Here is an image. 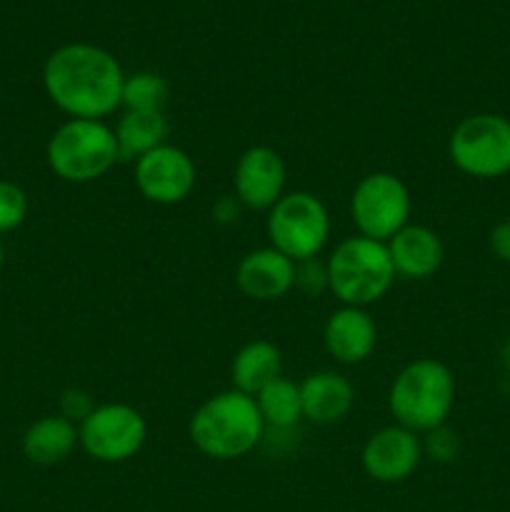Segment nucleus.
<instances>
[{"mask_svg":"<svg viewBox=\"0 0 510 512\" xmlns=\"http://www.w3.org/2000/svg\"><path fill=\"white\" fill-rule=\"evenodd\" d=\"M123 85V65L93 43L60 45L43 65L45 93L70 118L105 120L123 108Z\"/></svg>","mask_w":510,"mask_h":512,"instance_id":"nucleus-1","label":"nucleus"},{"mask_svg":"<svg viewBox=\"0 0 510 512\" xmlns=\"http://www.w3.org/2000/svg\"><path fill=\"white\" fill-rule=\"evenodd\" d=\"M188 433L195 448L208 458L238 460L263 443L265 423L255 398L230 388L195 410Z\"/></svg>","mask_w":510,"mask_h":512,"instance_id":"nucleus-2","label":"nucleus"},{"mask_svg":"<svg viewBox=\"0 0 510 512\" xmlns=\"http://www.w3.org/2000/svg\"><path fill=\"white\" fill-rule=\"evenodd\" d=\"M455 405V375L435 358H418L395 375L388 393V408L395 425L430 433L448 423Z\"/></svg>","mask_w":510,"mask_h":512,"instance_id":"nucleus-3","label":"nucleus"},{"mask_svg":"<svg viewBox=\"0 0 510 512\" xmlns=\"http://www.w3.org/2000/svg\"><path fill=\"white\" fill-rule=\"evenodd\" d=\"M325 265H328V290L340 300V305H353V308H368L378 303L395 280L388 245L363 235L340 240Z\"/></svg>","mask_w":510,"mask_h":512,"instance_id":"nucleus-4","label":"nucleus"},{"mask_svg":"<svg viewBox=\"0 0 510 512\" xmlns=\"http://www.w3.org/2000/svg\"><path fill=\"white\" fill-rule=\"evenodd\" d=\"M50 170L65 183H93L120 160L115 130L105 120L70 118L50 135L45 148Z\"/></svg>","mask_w":510,"mask_h":512,"instance_id":"nucleus-5","label":"nucleus"},{"mask_svg":"<svg viewBox=\"0 0 510 512\" xmlns=\"http://www.w3.org/2000/svg\"><path fill=\"white\" fill-rule=\"evenodd\" d=\"M270 248L288 255L293 263L313 260L330 238V215L323 200L305 190L285 193L265 220Z\"/></svg>","mask_w":510,"mask_h":512,"instance_id":"nucleus-6","label":"nucleus"},{"mask_svg":"<svg viewBox=\"0 0 510 512\" xmlns=\"http://www.w3.org/2000/svg\"><path fill=\"white\" fill-rule=\"evenodd\" d=\"M448 155L460 173L495 180L510 173V120L478 113L460 120L448 140Z\"/></svg>","mask_w":510,"mask_h":512,"instance_id":"nucleus-7","label":"nucleus"},{"mask_svg":"<svg viewBox=\"0 0 510 512\" xmlns=\"http://www.w3.org/2000/svg\"><path fill=\"white\" fill-rule=\"evenodd\" d=\"M413 198L403 180L388 170H375L355 185L350 195V218L358 235L388 243L410 223Z\"/></svg>","mask_w":510,"mask_h":512,"instance_id":"nucleus-8","label":"nucleus"},{"mask_svg":"<svg viewBox=\"0 0 510 512\" xmlns=\"http://www.w3.org/2000/svg\"><path fill=\"white\" fill-rule=\"evenodd\" d=\"M78 435L80 448L98 463H128L148 440V420L128 403H103L78 425Z\"/></svg>","mask_w":510,"mask_h":512,"instance_id":"nucleus-9","label":"nucleus"},{"mask_svg":"<svg viewBox=\"0 0 510 512\" xmlns=\"http://www.w3.org/2000/svg\"><path fill=\"white\" fill-rule=\"evenodd\" d=\"M198 170L178 145H160L135 160V188L155 205H178L193 193Z\"/></svg>","mask_w":510,"mask_h":512,"instance_id":"nucleus-10","label":"nucleus"},{"mask_svg":"<svg viewBox=\"0 0 510 512\" xmlns=\"http://www.w3.org/2000/svg\"><path fill=\"white\" fill-rule=\"evenodd\" d=\"M285 170L278 150L268 145H253L235 163V198L250 210H270L285 195Z\"/></svg>","mask_w":510,"mask_h":512,"instance_id":"nucleus-11","label":"nucleus"},{"mask_svg":"<svg viewBox=\"0 0 510 512\" xmlns=\"http://www.w3.org/2000/svg\"><path fill=\"white\" fill-rule=\"evenodd\" d=\"M423 460V440L403 425H388L368 438L363 448V470L375 483H403Z\"/></svg>","mask_w":510,"mask_h":512,"instance_id":"nucleus-12","label":"nucleus"},{"mask_svg":"<svg viewBox=\"0 0 510 512\" xmlns=\"http://www.w3.org/2000/svg\"><path fill=\"white\" fill-rule=\"evenodd\" d=\"M240 293L258 303H273L295 288V263L275 248L250 250L235 270Z\"/></svg>","mask_w":510,"mask_h":512,"instance_id":"nucleus-13","label":"nucleus"},{"mask_svg":"<svg viewBox=\"0 0 510 512\" xmlns=\"http://www.w3.org/2000/svg\"><path fill=\"white\" fill-rule=\"evenodd\" d=\"M323 340L328 353L343 365H358L373 355L378 345V325L365 308L340 305L325 323Z\"/></svg>","mask_w":510,"mask_h":512,"instance_id":"nucleus-14","label":"nucleus"},{"mask_svg":"<svg viewBox=\"0 0 510 512\" xmlns=\"http://www.w3.org/2000/svg\"><path fill=\"white\" fill-rule=\"evenodd\" d=\"M385 245H388L395 275L400 278L428 280L438 273L445 260L443 240L428 225L408 223Z\"/></svg>","mask_w":510,"mask_h":512,"instance_id":"nucleus-15","label":"nucleus"},{"mask_svg":"<svg viewBox=\"0 0 510 512\" xmlns=\"http://www.w3.org/2000/svg\"><path fill=\"white\" fill-rule=\"evenodd\" d=\"M303 418L315 425H335L348 418L355 403V388L335 370H318L300 383Z\"/></svg>","mask_w":510,"mask_h":512,"instance_id":"nucleus-16","label":"nucleus"},{"mask_svg":"<svg viewBox=\"0 0 510 512\" xmlns=\"http://www.w3.org/2000/svg\"><path fill=\"white\" fill-rule=\"evenodd\" d=\"M283 375V355L278 345L270 340H250L235 353L233 365H230V378H233V390L255 395L268 388L273 380Z\"/></svg>","mask_w":510,"mask_h":512,"instance_id":"nucleus-17","label":"nucleus"},{"mask_svg":"<svg viewBox=\"0 0 510 512\" xmlns=\"http://www.w3.org/2000/svg\"><path fill=\"white\" fill-rule=\"evenodd\" d=\"M80 445L78 425L63 415L35 420L23 435V453L35 465H58Z\"/></svg>","mask_w":510,"mask_h":512,"instance_id":"nucleus-18","label":"nucleus"},{"mask_svg":"<svg viewBox=\"0 0 510 512\" xmlns=\"http://www.w3.org/2000/svg\"><path fill=\"white\" fill-rule=\"evenodd\" d=\"M168 118L165 113H138L125 110L115 125V140H118L120 160H138L150 150L165 145L168 138Z\"/></svg>","mask_w":510,"mask_h":512,"instance_id":"nucleus-19","label":"nucleus"},{"mask_svg":"<svg viewBox=\"0 0 510 512\" xmlns=\"http://www.w3.org/2000/svg\"><path fill=\"white\" fill-rule=\"evenodd\" d=\"M260 415H263L265 430H278V433H288V430L298 428L300 418H303V403H300V385L293 380L283 378L268 385L255 395Z\"/></svg>","mask_w":510,"mask_h":512,"instance_id":"nucleus-20","label":"nucleus"},{"mask_svg":"<svg viewBox=\"0 0 510 512\" xmlns=\"http://www.w3.org/2000/svg\"><path fill=\"white\" fill-rule=\"evenodd\" d=\"M170 98V85L163 75L153 70L125 75L123 85V108L138 110V113H163Z\"/></svg>","mask_w":510,"mask_h":512,"instance_id":"nucleus-21","label":"nucleus"},{"mask_svg":"<svg viewBox=\"0 0 510 512\" xmlns=\"http://www.w3.org/2000/svg\"><path fill=\"white\" fill-rule=\"evenodd\" d=\"M28 218V195L13 180H0V233L20 228Z\"/></svg>","mask_w":510,"mask_h":512,"instance_id":"nucleus-22","label":"nucleus"},{"mask_svg":"<svg viewBox=\"0 0 510 512\" xmlns=\"http://www.w3.org/2000/svg\"><path fill=\"white\" fill-rule=\"evenodd\" d=\"M458 453L460 438L453 428H448V423L425 433L423 455H428L430 460H435V463H450V460L458 458Z\"/></svg>","mask_w":510,"mask_h":512,"instance_id":"nucleus-23","label":"nucleus"},{"mask_svg":"<svg viewBox=\"0 0 510 512\" xmlns=\"http://www.w3.org/2000/svg\"><path fill=\"white\" fill-rule=\"evenodd\" d=\"M295 288L308 295H318L328 290V265L320 263L318 258L295 263Z\"/></svg>","mask_w":510,"mask_h":512,"instance_id":"nucleus-24","label":"nucleus"},{"mask_svg":"<svg viewBox=\"0 0 510 512\" xmlns=\"http://www.w3.org/2000/svg\"><path fill=\"white\" fill-rule=\"evenodd\" d=\"M95 410L93 398L83 388H68L60 395V415L68 418L70 423L80 425Z\"/></svg>","mask_w":510,"mask_h":512,"instance_id":"nucleus-25","label":"nucleus"},{"mask_svg":"<svg viewBox=\"0 0 510 512\" xmlns=\"http://www.w3.org/2000/svg\"><path fill=\"white\" fill-rule=\"evenodd\" d=\"M488 243L495 258L503 260V263H510V218L503 220V223H498L493 230H490Z\"/></svg>","mask_w":510,"mask_h":512,"instance_id":"nucleus-26","label":"nucleus"},{"mask_svg":"<svg viewBox=\"0 0 510 512\" xmlns=\"http://www.w3.org/2000/svg\"><path fill=\"white\" fill-rule=\"evenodd\" d=\"M238 198H223L220 200L218 205H215L213 208V218L218 220V223H235V220H238V215H240V210H238Z\"/></svg>","mask_w":510,"mask_h":512,"instance_id":"nucleus-27","label":"nucleus"},{"mask_svg":"<svg viewBox=\"0 0 510 512\" xmlns=\"http://www.w3.org/2000/svg\"><path fill=\"white\" fill-rule=\"evenodd\" d=\"M500 360H503V368L508 370V375H510V338L505 340L503 350H500Z\"/></svg>","mask_w":510,"mask_h":512,"instance_id":"nucleus-28","label":"nucleus"},{"mask_svg":"<svg viewBox=\"0 0 510 512\" xmlns=\"http://www.w3.org/2000/svg\"><path fill=\"white\" fill-rule=\"evenodd\" d=\"M5 265V248H3V240H0V270H3Z\"/></svg>","mask_w":510,"mask_h":512,"instance_id":"nucleus-29","label":"nucleus"}]
</instances>
